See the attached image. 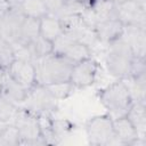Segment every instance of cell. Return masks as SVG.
Instances as JSON below:
<instances>
[{"label":"cell","instance_id":"obj_8","mask_svg":"<svg viewBox=\"0 0 146 146\" xmlns=\"http://www.w3.org/2000/svg\"><path fill=\"white\" fill-rule=\"evenodd\" d=\"M95 34L104 42H112L122 36L124 26L115 17L100 21L95 24Z\"/></svg>","mask_w":146,"mask_h":146},{"label":"cell","instance_id":"obj_20","mask_svg":"<svg viewBox=\"0 0 146 146\" xmlns=\"http://www.w3.org/2000/svg\"><path fill=\"white\" fill-rule=\"evenodd\" d=\"M30 46H32L35 56L38 57H46L54 52V43L46 40L41 35H39Z\"/></svg>","mask_w":146,"mask_h":146},{"label":"cell","instance_id":"obj_26","mask_svg":"<svg viewBox=\"0 0 146 146\" xmlns=\"http://www.w3.org/2000/svg\"><path fill=\"white\" fill-rule=\"evenodd\" d=\"M2 94V82H1V80H0V95Z\"/></svg>","mask_w":146,"mask_h":146},{"label":"cell","instance_id":"obj_17","mask_svg":"<svg viewBox=\"0 0 146 146\" xmlns=\"http://www.w3.org/2000/svg\"><path fill=\"white\" fill-rule=\"evenodd\" d=\"M21 11L25 17H32L39 19L46 16L48 13L43 0H22Z\"/></svg>","mask_w":146,"mask_h":146},{"label":"cell","instance_id":"obj_22","mask_svg":"<svg viewBox=\"0 0 146 146\" xmlns=\"http://www.w3.org/2000/svg\"><path fill=\"white\" fill-rule=\"evenodd\" d=\"M15 114V105L8 98H0V121H8Z\"/></svg>","mask_w":146,"mask_h":146},{"label":"cell","instance_id":"obj_4","mask_svg":"<svg viewBox=\"0 0 146 146\" xmlns=\"http://www.w3.org/2000/svg\"><path fill=\"white\" fill-rule=\"evenodd\" d=\"M87 136L94 145H106L114 137L113 119L110 115H102L91 119L87 124Z\"/></svg>","mask_w":146,"mask_h":146},{"label":"cell","instance_id":"obj_7","mask_svg":"<svg viewBox=\"0 0 146 146\" xmlns=\"http://www.w3.org/2000/svg\"><path fill=\"white\" fill-rule=\"evenodd\" d=\"M96 73L97 64L90 58L74 63L71 70L70 82L73 84V87H88L94 83Z\"/></svg>","mask_w":146,"mask_h":146},{"label":"cell","instance_id":"obj_14","mask_svg":"<svg viewBox=\"0 0 146 146\" xmlns=\"http://www.w3.org/2000/svg\"><path fill=\"white\" fill-rule=\"evenodd\" d=\"M2 82V92L8 99L15 102H24L29 97V89L15 82L8 74L1 81Z\"/></svg>","mask_w":146,"mask_h":146},{"label":"cell","instance_id":"obj_5","mask_svg":"<svg viewBox=\"0 0 146 146\" xmlns=\"http://www.w3.org/2000/svg\"><path fill=\"white\" fill-rule=\"evenodd\" d=\"M115 18H117L123 26L139 25L145 23V5L143 0H129L117 3L115 7Z\"/></svg>","mask_w":146,"mask_h":146},{"label":"cell","instance_id":"obj_11","mask_svg":"<svg viewBox=\"0 0 146 146\" xmlns=\"http://www.w3.org/2000/svg\"><path fill=\"white\" fill-rule=\"evenodd\" d=\"M63 32H64V25L58 18L50 17L47 15L40 18L39 34L46 40L54 42L63 34Z\"/></svg>","mask_w":146,"mask_h":146},{"label":"cell","instance_id":"obj_24","mask_svg":"<svg viewBox=\"0 0 146 146\" xmlns=\"http://www.w3.org/2000/svg\"><path fill=\"white\" fill-rule=\"evenodd\" d=\"M65 2H81L83 0H64Z\"/></svg>","mask_w":146,"mask_h":146},{"label":"cell","instance_id":"obj_10","mask_svg":"<svg viewBox=\"0 0 146 146\" xmlns=\"http://www.w3.org/2000/svg\"><path fill=\"white\" fill-rule=\"evenodd\" d=\"M25 16L21 11L17 13H7L0 21V36L9 41V39L18 40L21 26Z\"/></svg>","mask_w":146,"mask_h":146},{"label":"cell","instance_id":"obj_2","mask_svg":"<svg viewBox=\"0 0 146 146\" xmlns=\"http://www.w3.org/2000/svg\"><path fill=\"white\" fill-rule=\"evenodd\" d=\"M133 58L135 56L129 43L122 36L110 42L106 64L112 75L121 79L130 76Z\"/></svg>","mask_w":146,"mask_h":146},{"label":"cell","instance_id":"obj_12","mask_svg":"<svg viewBox=\"0 0 146 146\" xmlns=\"http://www.w3.org/2000/svg\"><path fill=\"white\" fill-rule=\"evenodd\" d=\"M113 130L114 137L121 140L124 144H132L136 139H138L137 130L133 128L131 122L127 116H122L113 120Z\"/></svg>","mask_w":146,"mask_h":146},{"label":"cell","instance_id":"obj_23","mask_svg":"<svg viewBox=\"0 0 146 146\" xmlns=\"http://www.w3.org/2000/svg\"><path fill=\"white\" fill-rule=\"evenodd\" d=\"M43 2L46 5L47 10L51 11V13H56V11L62 10L66 3L64 0H43Z\"/></svg>","mask_w":146,"mask_h":146},{"label":"cell","instance_id":"obj_16","mask_svg":"<svg viewBox=\"0 0 146 146\" xmlns=\"http://www.w3.org/2000/svg\"><path fill=\"white\" fill-rule=\"evenodd\" d=\"M128 120L131 122L133 128L137 130V133H144L145 132V127H146V111L145 106L141 103L137 104H131L127 115Z\"/></svg>","mask_w":146,"mask_h":146},{"label":"cell","instance_id":"obj_19","mask_svg":"<svg viewBox=\"0 0 146 146\" xmlns=\"http://www.w3.org/2000/svg\"><path fill=\"white\" fill-rule=\"evenodd\" d=\"M43 88L51 98L62 99V98H65L71 92V90L73 88V84L70 81H67V82L50 83V84L43 86Z\"/></svg>","mask_w":146,"mask_h":146},{"label":"cell","instance_id":"obj_3","mask_svg":"<svg viewBox=\"0 0 146 146\" xmlns=\"http://www.w3.org/2000/svg\"><path fill=\"white\" fill-rule=\"evenodd\" d=\"M100 100L113 120L125 116L132 104L129 89L122 82H115L104 89L100 94Z\"/></svg>","mask_w":146,"mask_h":146},{"label":"cell","instance_id":"obj_25","mask_svg":"<svg viewBox=\"0 0 146 146\" xmlns=\"http://www.w3.org/2000/svg\"><path fill=\"white\" fill-rule=\"evenodd\" d=\"M116 3H121V2H125V1H129V0H114Z\"/></svg>","mask_w":146,"mask_h":146},{"label":"cell","instance_id":"obj_21","mask_svg":"<svg viewBox=\"0 0 146 146\" xmlns=\"http://www.w3.org/2000/svg\"><path fill=\"white\" fill-rule=\"evenodd\" d=\"M19 132L15 125L6 127L0 130V145H17L19 144Z\"/></svg>","mask_w":146,"mask_h":146},{"label":"cell","instance_id":"obj_1","mask_svg":"<svg viewBox=\"0 0 146 146\" xmlns=\"http://www.w3.org/2000/svg\"><path fill=\"white\" fill-rule=\"evenodd\" d=\"M73 62L58 54H50L44 57L41 66L36 68V82L42 86L70 81Z\"/></svg>","mask_w":146,"mask_h":146},{"label":"cell","instance_id":"obj_18","mask_svg":"<svg viewBox=\"0 0 146 146\" xmlns=\"http://www.w3.org/2000/svg\"><path fill=\"white\" fill-rule=\"evenodd\" d=\"M16 58V52L11 47L10 42L5 38L0 36V68L7 71V68Z\"/></svg>","mask_w":146,"mask_h":146},{"label":"cell","instance_id":"obj_6","mask_svg":"<svg viewBox=\"0 0 146 146\" xmlns=\"http://www.w3.org/2000/svg\"><path fill=\"white\" fill-rule=\"evenodd\" d=\"M7 74L18 84L30 89L36 83L35 65L21 58H16L7 68Z\"/></svg>","mask_w":146,"mask_h":146},{"label":"cell","instance_id":"obj_9","mask_svg":"<svg viewBox=\"0 0 146 146\" xmlns=\"http://www.w3.org/2000/svg\"><path fill=\"white\" fill-rule=\"evenodd\" d=\"M19 136L23 139H35L40 137V124L38 119L30 112H19L16 114V124Z\"/></svg>","mask_w":146,"mask_h":146},{"label":"cell","instance_id":"obj_13","mask_svg":"<svg viewBox=\"0 0 146 146\" xmlns=\"http://www.w3.org/2000/svg\"><path fill=\"white\" fill-rule=\"evenodd\" d=\"M128 39H124L135 57L145 58V30L144 26L139 25H128Z\"/></svg>","mask_w":146,"mask_h":146},{"label":"cell","instance_id":"obj_15","mask_svg":"<svg viewBox=\"0 0 146 146\" xmlns=\"http://www.w3.org/2000/svg\"><path fill=\"white\" fill-rule=\"evenodd\" d=\"M39 18L25 17L19 32L18 41H21L24 46H30L40 34H39Z\"/></svg>","mask_w":146,"mask_h":146}]
</instances>
